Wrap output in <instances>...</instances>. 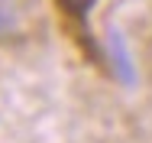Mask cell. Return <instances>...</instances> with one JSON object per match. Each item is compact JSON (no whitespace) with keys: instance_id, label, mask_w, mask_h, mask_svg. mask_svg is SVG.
Listing matches in <instances>:
<instances>
[{"instance_id":"obj_1","label":"cell","mask_w":152,"mask_h":143,"mask_svg":"<svg viewBox=\"0 0 152 143\" xmlns=\"http://www.w3.org/2000/svg\"><path fill=\"white\" fill-rule=\"evenodd\" d=\"M23 29V13L16 7V0H0V42L16 39Z\"/></svg>"}]
</instances>
